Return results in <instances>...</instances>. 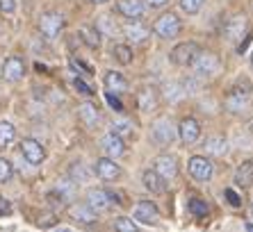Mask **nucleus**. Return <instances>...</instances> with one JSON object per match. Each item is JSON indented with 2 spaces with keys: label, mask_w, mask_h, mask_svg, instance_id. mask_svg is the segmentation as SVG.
<instances>
[{
  "label": "nucleus",
  "mask_w": 253,
  "mask_h": 232,
  "mask_svg": "<svg viewBox=\"0 0 253 232\" xmlns=\"http://www.w3.org/2000/svg\"><path fill=\"white\" fill-rule=\"evenodd\" d=\"M73 87H76L78 91L83 93V96H91V93H94V89L89 87L84 80H80V77H76V80H73Z\"/></svg>",
  "instance_id": "obj_35"
},
{
  "label": "nucleus",
  "mask_w": 253,
  "mask_h": 232,
  "mask_svg": "<svg viewBox=\"0 0 253 232\" xmlns=\"http://www.w3.org/2000/svg\"><path fill=\"white\" fill-rule=\"evenodd\" d=\"M114 232H139V228L128 216H119V219H114Z\"/></svg>",
  "instance_id": "obj_30"
},
{
  "label": "nucleus",
  "mask_w": 253,
  "mask_h": 232,
  "mask_svg": "<svg viewBox=\"0 0 253 232\" xmlns=\"http://www.w3.org/2000/svg\"><path fill=\"white\" fill-rule=\"evenodd\" d=\"M21 155L25 157V162L37 166V164H42L46 159V148L37 139H23L21 141Z\"/></svg>",
  "instance_id": "obj_10"
},
{
  "label": "nucleus",
  "mask_w": 253,
  "mask_h": 232,
  "mask_svg": "<svg viewBox=\"0 0 253 232\" xmlns=\"http://www.w3.org/2000/svg\"><path fill=\"white\" fill-rule=\"evenodd\" d=\"M189 66L194 69L196 76L208 77V76H212V73H217L219 59H217V55H212V52H199V55H196V59Z\"/></svg>",
  "instance_id": "obj_7"
},
{
  "label": "nucleus",
  "mask_w": 253,
  "mask_h": 232,
  "mask_svg": "<svg viewBox=\"0 0 253 232\" xmlns=\"http://www.w3.org/2000/svg\"><path fill=\"white\" fill-rule=\"evenodd\" d=\"M251 107V87L242 89V84L233 87L226 96V110L233 112V114H242Z\"/></svg>",
  "instance_id": "obj_2"
},
{
  "label": "nucleus",
  "mask_w": 253,
  "mask_h": 232,
  "mask_svg": "<svg viewBox=\"0 0 253 232\" xmlns=\"http://www.w3.org/2000/svg\"><path fill=\"white\" fill-rule=\"evenodd\" d=\"M137 105L144 114H151V112L158 110L160 98H158V91L153 87H144L139 93H137Z\"/></svg>",
  "instance_id": "obj_19"
},
{
  "label": "nucleus",
  "mask_w": 253,
  "mask_h": 232,
  "mask_svg": "<svg viewBox=\"0 0 253 232\" xmlns=\"http://www.w3.org/2000/svg\"><path fill=\"white\" fill-rule=\"evenodd\" d=\"M23 76H25V64H23V59L16 57V55L7 57L5 64H2V77H5L7 82H18Z\"/></svg>",
  "instance_id": "obj_14"
},
{
  "label": "nucleus",
  "mask_w": 253,
  "mask_h": 232,
  "mask_svg": "<svg viewBox=\"0 0 253 232\" xmlns=\"http://www.w3.org/2000/svg\"><path fill=\"white\" fill-rule=\"evenodd\" d=\"M187 209H189V214L192 216H206L208 212H210V205L206 203V200H201V198H192L187 203Z\"/></svg>",
  "instance_id": "obj_28"
},
{
  "label": "nucleus",
  "mask_w": 253,
  "mask_h": 232,
  "mask_svg": "<svg viewBox=\"0 0 253 232\" xmlns=\"http://www.w3.org/2000/svg\"><path fill=\"white\" fill-rule=\"evenodd\" d=\"M146 5L153 9H162L165 5H169V0H146Z\"/></svg>",
  "instance_id": "obj_41"
},
{
  "label": "nucleus",
  "mask_w": 253,
  "mask_h": 232,
  "mask_svg": "<svg viewBox=\"0 0 253 232\" xmlns=\"http://www.w3.org/2000/svg\"><path fill=\"white\" fill-rule=\"evenodd\" d=\"M5 214H12V203L0 196V216H5Z\"/></svg>",
  "instance_id": "obj_39"
},
{
  "label": "nucleus",
  "mask_w": 253,
  "mask_h": 232,
  "mask_svg": "<svg viewBox=\"0 0 253 232\" xmlns=\"http://www.w3.org/2000/svg\"><path fill=\"white\" fill-rule=\"evenodd\" d=\"M247 30H249V18L244 14H235V16H230L226 21L224 37L230 43H242V39L247 37Z\"/></svg>",
  "instance_id": "obj_3"
},
{
  "label": "nucleus",
  "mask_w": 253,
  "mask_h": 232,
  "mask_svg": "<svg viewBox=\"0 0 253 232\" xmlns=\"http://www.w3.org/2000/svg\"><path fill=\"white\" fill-rule=\"evenodd\" d=\"M39 30L46 39H55V37L64 30V16L57 12H46L39 18Z\"/></svg>",
  "instance_id": "obj_6"
},
{
  "label": "nucleus",
  "mask_w": 253,
  "mask_h": 232,
  "mask_svg": "<svg viewBox=\"0 0 253 232\" xmlns=\"http://www.w3.org/2000/svg\"><path fill=\"white\" fill-rule=\"evenodd\" d=\"M71 69L80 71V73H83V76H91V66L83 64V62H80V59H76V57H71Z\"/></svg>",
  "instance_id": "obj_36"
},
{
  "label": "nucleus",
  "mask_w": 253,
  "mask_h": 232,
  "mask_svg": "<svg viewBox=\"0 0 253 232\" xmlns=\"http://www.w3.org/2000/svg\"><path fill=\"white\" fill-rule=\"evenodd\" d=\"M14 139H16V128L9 121H0V148L12 146Z\"/></svg>",
  "instance_id": "obj_26"
},
{
  "label": "nucleus",
  "mask_w": 253,
  "mask_h": 232,
  "mask_svg": "<svg viewBox=\"0 0 253 232\" xmlns=\"http://www.w3.org/2000/svg\"><path fill=\"white\" fill-rule=\"evenodd\" d=\"M96 175H98L100 180H117L119 175H121V166H119L114 159H110V157H100V159H96V166H94Z\"/></svg>",
  "instance_id": "obj_12"
},
{
  "label": "nucleus",
  "mask_w": 253,
  "mask_h": 232,
  "mask_svg": "<svg viewBox=\"0 0 253 232\" xmlns=\"http://www.w3.org/2000/svg\"><path fill=\"white\" fill-rule=\"evenodd\" d=\"M251 66H253V52H251Z\"/></svg>",
  "instance_id": "obj_44"
},
{
  "label": "nucleus",
  "mask_w": 253,
  "mask_h": 232,
  "mask_svg": "<svg viewBox=\"0 0 253 232\" xmlns=\"http://www.w3.org/2000/svg\"><path fill=\"white\" fill-rule=\"evenodd\" d=\"M153 171L162 178V180H173L178 175V162H176V157H171V155H160L153 159Z\"/></svg>",
  "instance_id": "obj_9"
},
{
  "label": "nucleus",
  "mask_w": 253,
  "mask_h": 232,
  "mask_svg": "<svg viewBox=\"0 0 253 232\" xmlns=\"http://www.w3.org/2000/svg\"><path fill=\"white\" fill-rule=\"evenodd\" d=\"M141 182H144V187H146L151 193H155V196H162V193L167 192V180H162V178L155 173L153 168L144 171V175H141Z\"/></svg>",
  "instance_id": "obj_21"
},
{
  "label": "nucleus",
  "mask_w": 253,
  "mask_h": 232,
  "mask_svg": "<svg viewBox=\"0 0 253 232\" xmlns=\"http://www.w3.org/2000/svg\"><path fill=\"white\" fill-rule=\"evenodd\" d=\"M199 52H201V48L196 46L194 41H183V43L173 46V50L169 52V59L176 66H189L196 59V55H199Z\"/></svg>",
  "instance_id": "obj_5"
},
{
  "label": "nucleus",
  "mask_w": 253,
  "mask_h": 232,
  "mask_svg": "<svg viewBox=\"0 0 253 232\" xmlns=\"http://www.w3.org/2000/svg\"><path fill=\"white\" fill-rule=\"evenodd\" d=\"M105 100L110 103V107H114L117 112H124V105H121V100H119L114 93H105Z\"/></svg>",
  "instance_id": "obj_38"
},
{
  "label": "nucleus",
  "mask_w": 253,
  "mask_h": 232,
  "mask_svg": "<svg viewBox=\"0 0 253 232\" xmlns=\"http://www.w3.org/2000/svg\"><path fill=\"white\" fill-rule=\"evenodd\" d=\"M151 137H153L160 146H169L171 141L176 139V130H173V125H171L169 118L162 116V118H158V121L153 123V128H151Z\"/></svg>",
  "instance_id": "obj_8"
},
{
  "label": "nucleus",
  "mask_w": 253,
  "mask_h": 232,
  "mask_svg": "<svg viewBox=\"0 0 253 232\" xmlns=\"http://www.w3.org/2000/svg\"><path fill=\"white\" fill-rule=\"evenodd\" d=\"M206 153L212 157H224L228 153V144H226L224 137H210L206 141Z\"/></svg>",
  "instance_id": "obj_25"
},
{
  "label": "nucleus",
  "mask_w": 253,
  "mask_h": 232,
  "mask_svg": "<svg viewBox=\"0 0 253 232\" xmlns=\"http://www.w3.org/2000/svg\"><path fill=\"white\" fill-rule=\"evenodd\" d=\"M247 232H253V223H251V221L247 223Z\"/></svg>",
  "instance_id": "obj_42"
},
{
  "label": "nucleus",
  "mask_w": 253,
  "mask_h": 232,
  "mask_svg": "<svg viewBox=\"0 0 253 232\" xmlns=\"http://www.w3.org/2000/svg\"><path fill=\"white\" fill-rule=\"evenodd\" d=\"M235 185L240 189H249L253 187V159H247V162H242L235 171Z\"/></svg>",
  "instance_id": "obj_22"
},
{
  "label": "nucleus",
  "mask_w": 253,
  "mask_h": 232,
  "mask_svg": "<svg viewBox=\"0 0 253 232\" xmlns=\"http://www.w3.org/2000/svg\"><path fill=\"white\" fill-rule=\"evenodd\" d=\"M112 55H114V59H117L119 64H124V66L132 62V48L126 46V43H117V46L112 48Z\"/></svg>",
  "instance_id": "obj_27"
},
{
  "label": "nucleus",
  "mask_w": 253,
  "mask_h": 232,
  "mask_svg": "<svg viewBox=\"0 0 253 232\" xmlns=\"http://www.w3.org/2000/svg\"><path fill=\"white\" fill-rule=\"evenodd\" d=\"M103 84H105V91L114 93V96H121V93L128 91V80H126L124 73H119V71H107Z\"/></svg>",
  "instance_id": "obj_17"
},
{
  "label": "nucleus",
  "mask_w": 253,
  "mask_h": 232,
  "mask_svg": "<svg viewBox=\"0 0 253 232\" xmlns=\"http://www.w3.org/2000/svg\"><path fill=\"white\" fill-rule=\"evenodd\" d=\"M153 32L160 37V39H176V37L183 32V21L178 18V14L165 12L153 23Z\"/></svg>",
  "instance_id": "obj_1"
},
{
  "label": "nucleus",
  "mask_w": 253,
  "mask_h": 232,
  "mask_svg": "<svg viewBox=\"0 0 253 232\" xmlns=\"http://www.w3.org/2000/svg\"><path fill=\"white\" fill-rule=\"evenodd\" d=\"M121 30H124L126 39H130L132 43H141V41H146L148 39V32H151V30H148L144 23H139V21H128V23H126Z\"/></svg>",
  "instance_id": "obj_20"
},
{
  "label": "nucleus",
  "mask_w": 253,
  "mask_h": 232,
  "mask_svg": "<svg viewBox=\"0 0 253 232\" xmlns=\"http://www.w3.org/2000/svg\"><path fill=\"white\" fill-rule=\"evenodd\" d=\"M187 171H189V175H192L194 180L208 182V180L212 178V173H214V166H212V159H210V157H206V155H194V157H189Z\"/></svg>",
  "instance_id": "obj_4"
},
{
  "label": "nucleus",
  "mask_w": 253,
  "mask_h": 232,
  "mask_svg": "<svg viewBox=\"0 0 253 232\" xmlns=\"http://www.w3.org/2000/svg\"><path fill=\"white\" fill-rule=\"evenodd\" d=\"M69 216L73 221H78V223H84V226H89V223H94V221H96V212H94V209H89L84 203L71 205V207H69Z\"/></svg>",
  "instance_id": "obj_23"
},
{
  "label": "nucleus",
  "mask_w": 253,
  "mask_h": 232,
  "mask_svg": "<svg viewBox=\"0 0 253 232\" xmlns=\"http://www.w3.org/2000/svg\"><path fill=\"white\" fill-rule=\"evenodd\" d=\"M59 232H71V230H59Z\"/></svg>",
  "instance_id": "obj_45"
},
{
  "label": "nucleus",
  "mask_w": 253,
  "mask_h": 232,
  "mask_svg": "<svg viewBox=\"0 0 253 232\" xmlns=\"http://www.w3.org/2000/svg\"><path fill=\"white\" fill-rule=\"evenodd\" d=\"M80 37L89 48H98L100 46V35L96 28H80Z\"/></svg>",
  "instance_id": "obj_29"
},
{
  "label": "nucleus",
  "mask_w": 253,
  "mask_h": 232,
  "mask_svg": "<svg viewBox=\"0 0 253 232\" xmlns=\"http://www.w3.org/2000/svg\"><path fill=\"white\" fill-rule=\"evenodd\" d=\"M176 134L183 139V144H194L196 139L201 137V125L196 118H192V116H187V118H183L180 121V125H178Z\"/></svg>",
  "instance_id": "obj_13"
},
{
  "label": "nucleus",
  "mask_w": 253,
  "mask_h": 232,
  "mask_svg": "<svg viewBox=\"0 0 253 232\" xmlns=\"http://www.w3.org/2000/svg\"><path fill=\"white\" fill-rule=\"evenodd\" d=\"M78 114H80V121L87 125V128H94L96 123L100 121V114H98V107L94 103H83L78 107Z\"/></svg>",
  "instance_id": "obj_24"
},
{
  "label": "nucleus",
  "mask_w": 253,
  "mask_h": 232,
  "mask_svg": "<svg viewBox=\"0 0 253 232\" xmlns=\"http://www.w3.org/2000/svg\"><path fill=\"white\" fill-rule=\"evenodd\" d=\"M91 2H96V5H103V2H107V0H91Z\"/></svg>",
  "instance_id": "obj_43"
},
{
  "label": "nucleus",
  "mask_w": 253,
  "mask_h": 232,
  "mask_svg": "<svg viewBox=\"0 0 253 232\" xmlns=\"http://www.w3.org/2000/svg\"><path fill=\"white\" fill-rule=\"evenodd\" d=\"M203 2H206V0H178L180 9H183L185 14H189V16H192V14H199Z\"/></svg>",
  "instance_id": "obj_31"
},
{
  "label": "nucleus",
  "mask_w": 253,
  "mask_h": 232,
  "mask_svg": "<svg viewBox=\"0 0 253 232\" xmlns=\"http://www.w3.org/2000/svg\"><path fill=\"white\" fill-rule=\"evenodd\" d=\"M132 216H135V221H141V223H146V226H153L160 219V209H158V205L151 203V200H139V203L135 205V209H132Z\"/></svg>",
  "instance_id": "obj_11"
},
{
  "label": "nucleus",
  "mask_w": 253,
  "mask_h": 232,
  "mask_svg": "<svg viewBox=\"0 0 253 232\" xmlns=\"http://www.w3.org/2000/svg\"><path fill=\"white\" fill-rule=\"evenodd\" d=\"M112 132L119 134V137L124 139V134H132V123H130L128 118H119V121H114Z\"/></svg>",
  "instance_id": "obj_32"
},
{
  "label": "nucleus",
  "mask_w": 253,
  "mask_h": 232,
  "mask_svg": "<svg viewBox=\"0 0 253 232\" xmlns=\"http://www.w3.org/2000/svg\"><path fill=\"white\" fill-rule=\"evenodd\" d=\"M39 226H43V228L55 226V214H46V216H42V221H39Z\"/></svg>",
  "instance_id": "obj_40"
},
{
  "label": "nucleus",
  "mask_w": 253,
  "mask_h": 232,
  "mask_svg": "<svg viewBox=\"0 0 253 232\" xmlns=\"http://www.w3.org/2000/svg\"><path fill=\"white\" fill-rule=\"evenodd\" d=\"M224 196L228 198V203L233 205V207H240V205H242V198L237 196V193L233 192V189H226V192H224Z\"/></svg>",
  "instance_id": "obj_37"
},
{
  "label": "nucleus",
  "mask_w": 253,
  "mask_h": 232,
  "mask_svg": "<svg viewBox=\"0 0 253 232\" xmlns=\"http://www.w3.org/2000/svg\"><path fill=\"white\" fill-rule=\"evenodd\" d=\"M0 12L5 16H12L16 12V0H0Z\"/></svg>",
  "instance_id": "obj_34"
},
{
  "label": "nucleus",
  "mask_w": 253,
  "mask_h": 232,
  "mask_svg": "<svg viewBox=\"0 0 253 232\" xmlns=\"http://www.w3.org/2000/svg\"><path fill=\"white\" fill-rule=\"evenodd\" d=\"M87 205L89 209H94L96 214L98 212H107L110 209V196H107V189H89L87 192Z\"/></svg>",
  "instance_id": "obj_15"
},
{
  "label": "nucleus",
  "mask_w": 253,
  "mask_h": 232,
  "mask_svg": "<svg viewBox=\"0 0 253 232\" xmlns=\"http://www.w3.org/2000/svg\"><path fill=\"white\" fill-rule=\"evenodd\" d=\"M103 151H105V155L110 157V159H119V157L126 153V141L121 139L119 134L107 132L105 137H103Z\"/></svg>",
  "instance_id": "obj_18"
},
{
  "label": "nucleus",
  "mask_w": 253,
  "mask_h": 232,
  "mask_svg": "<svg viewBox=\"0 0 253 232\" xmlns=\"http://www.w3.org/2000/svg\"><path fill=\"white\" fill-rule=\"evenodd\" d=\"M14 175V166L9 159H5V157H0V182H9Z\"/></svg>",
  "instance_id": "obj_33"
},
{
  "label": "nucleus",
  "mask_w": 253,
  "mask_h": 232,
  "mask_svg": "<svg viewBox=\"0 0 253 232\" xmlns=\"http://www.w3.org/2000/svg\"><path fill=\"white\" fill-rule=\"evenodd\" d=\"M117 9H119V14H121V16H126L128 21H137V18L144 16L146 5H144L141 0H119Z\"/></svg>",
  "instance_id": "obj_16"
}]
</instances>
